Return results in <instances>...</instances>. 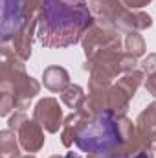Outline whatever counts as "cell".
<instances>
[{
  "label": "cell",
  "instance_id": "obj_8",
  "mask_svg": "<svg viewBox=\"0 0 156 158\" xmlns=\"http://www.w3.org/2000/svg\"><path fill=\"white\" fill-rule=\"evenodd\" d=\"M94 20L109 24L117 30V22L121 20L123 13L129 9L121 0H90L88 4Z\"/></svg>",
  "mask_w": 156,
  "mask_h": 158
},
{
  "label": "cell",
  "instance_id": "obj_25",
  "mask_svg": "<svg viewBox=\"0 0 156 158\" xmlns=\"http://www.w3.org/2000/svg\"><path fill=\"white\" fill-rule=\"evenodd\" d=\"M50 158H68V156H59V155H53V156H50Z\"/></svg>",
  "mask_w": 156,
  "mask_h": 158
},
{
  "label": "cell",
  "instance_id": "obj_22",
  "mask_svg": "<svg viewBox=\"0 0 156 158\" xmlns=\"http://www.w3.org/2000/svg\"><path fill=\"white\" fill-rule=\"evenodd\" d=\"M145 88H147V92L151 94V96H154L156 98V74H153V76H147V79H145Z\"/></svg>",
  "mask_w": 156,
  "mask_h": 158
},
{
  "label": "cell",
  "instance_id": "obj_17",
  "mask_svg": "<svg viewBox=\"0 0 156 158\" xmlns=\"http://www.w3.org/2000/svg\"><path fill=\"white\" fill-rule=\"evenodd\" d=\"M61 99H63V103H64L68 109L79 110V109L84 105V101H86V94H84L83 86L72 85V83H70V85L61 92Z\"/></svg>",
  "mask_w": 156,
  "mask_h": 158
},
{
  "label": "cell",
  "instance_id": "obj_16",
  "mask_svg": "<svg viewBox=\"0 0 156 158\" xmlns=\"http://www.w3.org/2000/svg\"><path fill=\"white\" fill-rule=\"evenodd\" d=\"M143 83H145V74H143L142 70H132V72H129V74H123V76L116 81V85L130 98V99L134 98V94L138 92V88H140Z\"/></svg>",
  "mask_w": 156,
  "mask_h": 158
},
{
  "label": "cell",
  "instance_id": "obj_14",
  "mask_svg": "<svg viewBox=\"0 0 156 158\" xmlns=\"http://www.w3.org/2000/svg\"><path fill=\"white\" fill-rule=\"evenodd\" d=\"M136 131L151 140V134L156 131V101L149 103L136 118Z\"/></svg>",
  "mask_w": 156,
  "mask_h": 158
},
{
  "label": "cell",
  "instance_id": "obj_6",
  "mask_svg": "<svg viewBox=\"0 0 156 158\" xmlns=\"http://www.w3.org/2000/svg\"><path fill=\"white\" fill-rule=\"evenodd\" d=\"M123 53L121 48H105L97 53H94L92 57L86 59L84 63V70L90 74H97L103 77L114 79L123 74L121 72V61H123Z\"/></svg>",
  "mask_w": 156,
  "mask_h": 158
},
{
  "label": "cell",
  "instance_id": "obj_26",
  "mask_svg": "<svg viewBox=\"0 0 156 158\" xmlns=\"http://www.w3.org/2000/svg\"><path fill=\"white\" fill-rule=\"evenodd\" d=\"M20 158H35V156H30V155H26V156H20Z\"/></svg>",
  "mask_w": 156,
  "mask_h": 158
},
{
  "label": "cell",
  "instance_id": "obj_13",
  "mask_svg": "<svg viewBox=\"0 0 156 158\" xmlns=\"http://www.w3.org/2000/svg\"><path fill=\"white\" fill-rule=\"evenodd\" d=\"M42 83L51 92H63L70 85V74H68L66 68L53 64V66L44 68V72H42Z\"/></svg>",
  "mask_w": 156,
  "mask_h": 158
},
{
  "label": "cell",
  "instance_id": "obj_12",
  "mask_svg": "<svg viewBox=\"0 0 156 158\" xmlns=\"http://www.w3.org/2000/svg\"><path fill=\"white\" fill-rule=\"evenodd\" d=\"M153 26V19L149 13L142 11V9H127L121 17V20L117 22V31H143L147 28Z\"/></svg>",
  "mask_w": 156,
  "mask_h": 158
},
{
  "label": "cell",
  "instance_id": "obj_23",
  "mask_svg": "<svg viewBox=\"0 0 156 158\" xmlns=\"http://www.w3.org/2000/svg\"><path fill=\"white\" fill-rule=\"evenodd\" d=\"M149 143H151V151L156 155V131L151 134V140H149Z\"/></svg>",
  "mask_w": 156,
  "mask_h": 158
},
{
  "label": "cell",
  "instance_id": "obj_20",
  "mask_svg": "<svg viewBox=\"0 0 156 158\" xmlns=\"http://www.w3.org/2000/svg\"><path fill=\"white\" fill-rule=\"evenodd\" d=\"M26 119L28 118H26V112H24V110H15V114L7 119V129H11V131L17 132V131L22 127V123H24Z\"/></svg>",
  "mask_w": 156,
  "mask_h": 158
},
{
  "label": "cell",
  "instance_id": "obj_2",
  "mask_svg": "<svg viewBox=\"0 0 156 158\" xmlns=\"http://www.w3.org/2000/svg\"><path fill=\"white\" fill-rule=\"evenodd\" d=\"M136 134V123L127 116L101 112L90 118L79 131L76 143L88 158H112L119 145Z\"/></svg>",
  "mask_w": 156,
  "mask_h": 158
},
{
  "label": "cell",
  "instance_id": "obj_18",
  "mask_svg": "<svg viewBox=\"0 0 156 158\" xmlns=\"http://www.w3.org/2000/svg\"><path fill=\"white\" fill-rule=\"evenodd\" d=\"M125 50H127V53L134 55L136 59L145 55L147 46H145L143 37L140 35V31H130V33H127V37H125Z\"/></svg>",
  "mask_w": 156,
  "mask_h": 158
},
{
  "label": "cell",
  "instance_id": "obj_7",
  "mask_svg": "<svg viewBox=\"0 0 156 158\" xmlns=\"http://www.w3.org/2000/svg\"><path fill=\"white\" fill-rule=\"evenodd\" d=\"M33 119L40 123V127L50 132L55 134L63 129V109L59 105V101L55 98H42L37 101V105L33 107Z\"/></svg>",
  "mask_w": 156,
  "mask_h": 158
},
{
  "label": "cell",
  "instance_id": "obj_21",
  "mask_svg": "<svg viewBox=\"0 0 156 158\" xmlns=\"http://www.w3.org/2000/svg\"><path fill=\"white\" fill-rule=\"evenodd\" d=\"M129 9H142L143 6H149L153 0H121Z\"/></svg>",
  "mask_w": 156,
  "mask_h": 158
},
{
  "label": "cell",
  "instance_id": "obj_1",
  "mask_svg": "<svg viewBox=\"0 0 156 158\" xmlns=\"http://www.w3.org/2000/svg\"><path fill=\"white\" fill-rule=\"evenodd\" d=\"M92 20L86 0H39L37 37L46 48H66L83 39Z\"/></svg>",
  "mask_w": 156,
  "mask_h": 158
},
{
  "label": "cell",
  "instance_id": "obj_24",
  "mask_svg": "<svg viewBox=\"0 0 156 158\" xmlns=\"http://www.w3.org/2000/svg\"><path fill=\"white\" fill-rule=\"evenodd\" d=\"M66 156H68V158H79L77 155H74V153H70V155H66Z\"/></svg>",
  "mask_w": 156,
  "mask_h": 158
},
{
  "label": "cell",
  "instance_id": "obj_11",
  "mask_svg": "<svg viewBox=\"0 0 156 158\" xmlns=\"http://www.w3.org/2000/svg\"><path fill=\"white\" fill-rule=\"evenodd\" d=\"M35 31H37V17L30 19L28 22H24L18 28V31L13 35V39H11L13 52L22 61H28L31 57V46H33V35H35Z\"/></svg>",
  "mask_w": 156,
  "mask_h": 158
},
{
  "label": "cell",
  "instance_id": "obj_5",
  "mask_svg": "<svg viewBox=\"0 0 156 158\" xmlns=\"http://www.w3.org/2000/svg\"><path fill=\"white\" fill-rule=\"evenodd\" d=\"M81 44H83L84 55L88 59L105 48H121V39L117 35L116 28L103 24L99 20H92V24L88 26V30L84 31V35L81 39Z\"/></svg>",
  "mask_w": 156,
  "mask_h": 158
},
{
  "label": "cell",
  "instance_id": "obj_4",
  "mask_svg": "<svg viewBox=\"0 0 156 158\" xmlns=\"http://www.w3.org/2000/svg\"><path fill=\"white\" fill-rule=\"evenodd\" d=\"M37 13L39 0H2V44H9L18 28Z\"/></svg>",
  "mask_w": 156,
  "mask_h": 158
},
{
  "label": "cell",
  "instance_id": "obj_10",
  "mask_svg": "<svg viewBox=\"0 0 156 158\" xmlns=\"http://www.w3.org/2000/svg\"><path fill=\"white\" fill-rule=\"evenodd\" d=\"M18 143L26 153H39L44 147V129L35 119H26L22 127L17 131Z\"/></svg>",
  "mask_w": 156,
  "mask_h": 158
},
{
  "label": "cell",
  "instance_id": "obj_3",
  "mask_svg": "<svg viewBox=\"0 0 156 158\" xmlns=\"http://www.w3.org/2000/svg\"><path fill=\"white\" fill-rule=\"evenodd\" d=\"M26 61H22L13 48L2 44L0 63V92L9 94L15 101L17 110H26L30 101L39 94L40 83L26 74Z\"/></svg>",
  "mask_w": 156,
  "mask_h": 158
},
{
  "label": "cell",
  "instance_id": "obj_19",
  "mask_svg": "<svg viewBox=\"0 0 156 158\" xmlns=\"http://www.w3.org/2000/svg\"><path fill=\"white\" fill-rule=\"evenodd\" d=\"M140 68L147 76L156 74V53H147V57H143V61L140 63Z\"/></svg>",
  "mask_w": 156,
  "mask_h": 158
},
{
  "label": "cell",
  "instance_id": "obj_9",
  "mask_svg": "<svg viewBox=\"0 0 156 158\" xmlns=\"http://www.w3.org/2000/svg\"><path fill=\"white\" fill-rule=\"evenodd\" d=\"M94 116L96 114L86 105H83L79 110L72 112L70 116H66L64 118V123H63V129H61V142H63V145L64 147H72L76 143V138H77L81 127L90 118H94Z\"/></svg>",
  "mask_w": 156,
  "mask_h": 158
},
{
  "label": "cell",
  "instance_id": "obj_15",
  "mask_svg": "<svg viewBox=\"0 0 156 158\" xmlns=\"http://www.w3.org/2000/svg\"><path fill=\"white\" fill-rule=\"evenodd\" d=\"M18 136L15 131L6 129L0 132V156L2 158H20Z\"/></svg>",
  "mask_w": 156,
  "mask_h": 158
}]
</instances>
